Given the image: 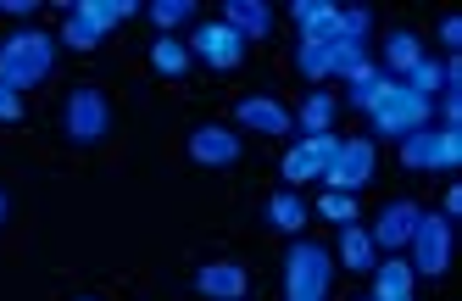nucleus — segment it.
<instances>
[{
	"label": "nucleus",
	"instance_id": "obj_1",
	"mask_svg": "<svg viewBox=\"0 0 462 301\" xmlns=\"http://www.w3.org/2000/svg\"><path fill=\"white\" fill-rule=\"evenodd\" d=\"M56 33H45V28H17V33H6L0 40V84L6 89H34V84H45L51 79V67H56Z\"/></svg>",
	"mask_w": 462,
	"mask_h": 301
},
{
	"label": "nucleus",
	"instance_id": "obj_2",
	"mask_svg": "<svg viewBox=\"0 0 462 301\" xmlns=\"http://www.w3.org/2000/svg\"><path fill=\"white\" fill-rule=\"evenodd\" d=\"M335 285V257L318 240H295L284 251V301H328Z\"/></svg>",
	"mask_w": 462,
	"mask_h": 301
},
{
	"label": "nucleus",
	"instance_id": "obj_3",
	"mask_svg": "<svg viewBox=\"0 0 462 301\" xmlns=\"http://www.w3.org/2000/svg\"><path fill=\"white\" fill-rule=\"evenodd\" d=\"M368 123H374V140H407V134H418V128H435V100L412 95L402 79H395L384 89V100L368 112Z\"/></svg>",
	"mask_w": 462,
	"mask_h": 301
},
{
	"label": "nucleus",
	"instance_id": "obj_4",
	"mask_svg": "<svg viewBox=\"0 0 462 301\" xmlns=\"http://www.w3.org/2000/svg\"><path fill=\"white\" fill-rule=\"evenodd\" d=\"M402 167L407 174H457L462 167V128H418L402 140Z\"/></svg>",
	"mask_w": 462,
	"mask_h": 301
},
{
	"label": "nucleus",
	"instance_id": "obj_5",
	"mask_svg": "<svg viewBox=\"0 0 462 301\" xmlns=\"http://www.w3.org/2000/svg\"><path fill=\"white\" fill-rule=\"evenodd\" d=\"M451 246H457L451 218L418 212V229H412V240H407V268H412V279H440L446 268H451Z\"/></svg>",
	"mask_w": 462,
	"mask_h": 301
},
{
	"label": "nucleus",
	"instance_id": "obj_6",
	"mask_svg": "<svg viewBox=\"0 0 462 301\" xmlns=\"http://www.w3.org/2000/svg\"><path fill=\"white\" fill-rule=\"evenodd\" d=\"M61 128H68L73 146H101L106 134H112V100H106V89L73 84L68 107H61Z\"/></svg>",
	"mask_w": 462,
	"mask_h": 301
},
{
	"label": "nucleus",
	"instance_id": "obj_7",
	"mask_svg": "<svg viewBox=\"0 0 462 301\" xmlns=\"http://www.w3.org/2000/svg\"><path fill=\"white\" fill-rule=\"evenodd\" d=\"M374 174H379V151H374V140H340V151H335V162L323 167V190H340V195H356L362 184H374Z\"/></svg>",
	"mask_w": 462,
	"mask_h": 301
},
{
	"label": "nucleus",
	"instance_id": "obj_8",
	"mask_svg": "<svg viewBox=\"0 0 462 301\" xmlns=\"http://www.w3.org/2000/svg\"><path fill=\"white\" fill-rule=\"evenodd\" d=\"M189 162L207 167V174L235 167L240 162V128H228V123H195L189 128Z\"/></svg>",
	"mask_w": 462,
	"mask_h": 301
},
{
	"label": "nucleus",
	"instance_id": "obj_9",
	"mask_svg": "<svg viewBox=\"0 0 462 301\" xmlns=\"http://www.w3.org/2000/svg\"><path fill=\"white\" fill-rule=\"evenodd\" d=\"M184 45H189V61H207V67H217V73H228V67L245 61V40L235 28H223V23H195V33Z\"/></svg>",
	"mask_w": 462,
	"mask_h": 301
},
{
	"label": "nucleus",
	"instance_id": "obj_10",
	"mask_svg": "<svg viewBox=\"0 0 462 301\" xmlns=\"http://www.w3.org/2000/svg\"><path fill=\"white\" fill-rule=\"evenodd\" d=\"M418 201H384L379 207V218H374V251L379 257H390V251H407V240H412V229H418Z\"/></svg>",
	"mask_w": 462,
	"mask_h": 301
},
{
	"label": "nucleus",
	"instance_id": "obj_11",
	"mask_svg": "<svg viewBox=\"0 0 462 301\" xmlns=\"http://www.w3.org/2000/svg\"><path fill=\"white\" fill-rule=\"evenodd\" d=\"M235 128H251V134H268V140H284V134H295V118L284 100L273 95H245L235 107Z\"/></svg>",
	"mask_w": 462,
	"mask_h": 301
},
{
	"label": "nucleus",
	"instance_id": "obj_12",
	"mask_svg": "<svg viewBox=\"0 0 462 301\" xmlns=\"http://www.w3.org/2000/svg\"><path fill=\"white\" fill-rule=\"evenodd\" d=\"M245 290H251L245 262H201L195 268V296H207V301H245Z\"/></svg>",
	"mask_w": 462,
	"mask_h": 301
},
{
	"label": "nucleus",
	"instance_id": "obj_13",
	"mask_svg": "<svg viewBox=\"0 0 462 301\" xmlns=\"http://www.w3.org/2000/svg\"><path fill=\"white\" fill-rule=\"evenodd\" d=\"M368 301H418V279H412V268L402 251H390L374 262V296Z\"/></svg>",
	"mask_w": 462,
	"mask_h": 301
},
{
	"label": "nucleus",
	"instance_id": "obj_14",
	"mask_svg": "<svg viewBox=\"0 0 462 301\" xmlns=\"http://www.w3.org/2000/svg\"><path fill=\"white\" fill-rule=\"evenodd\" d=\"M290 118H295V134H301V140H312V134H335V123H340V100L328 95V89H307V100H301Z\"/></svg>",
	"mask_w": 462,
	"mask_h": 301
},
{
	"label": "nucleus",
	"instance_id": "obj_15",
	"mask_svg": "<svg viewBox=\"0 0 462 301\" xmlns=\"http://www.w3.org/2000/svg\"><path fill=\"white\" fill-rule=\"evenodd\" d=\"M290 17L301 28V40H318V45L340 40V6H328V0H295Z\"/></svg>",
	"mask_w": 462,
	"mask_h": 301
},
{
	"label": "nucleus",
	"instance_id": "obj_16",
	"mask_svg": "<svg viewBox=\"0 0 462 301\" xmlns=\"http://www.w3.org/2000/svg\"><path fill=\"white\" fill-rule=\"evenodd\" d=\"M217 23L235 28L240 40L251 45V40H268V33H273V6H262V0H228Z\"/></svg>",
	"mask_w": 462,
	"mask_h": 301
},
{
	"label": "nucleus",
	"instance_id": "obj_17",
	"mask_svg": "<svg viewBox=\"0 0 462 301\" xmlns=\"http://www.w3.org/2000/svg\"><path fill=\"white\" fill-rule=\"evenodd\" d=\"M395 79L384 73V67H374V61H362L356 73L346 79V107H356V112H374L379 100H384V89H390Z\"/></svg>",
	"mask_w": 462,
	"mask_h": 301
},
{
	"label": "nucleus",
	"instance_id": "obj_18",
	"mask_svg": "<svg viewBox=\"0 0 462 301\" xmlns=\"http://www.w3.org/2000/svg\"><path fill=\"white\" fill-rule=\"evenodd\" d=\"M335 262L351 268V274H374V262H379L374 234L362 229V223H346V229H340V251H335Z\"/></svg>",
	"mask_w": 462,
	"mask_h": 301
},
{
	"label": "nucleus",
	"instance_id": "obj_19",
	"mask_svg": "<svg viewBox=\"0 0 462 301\" xmlns=\"http://www.w3.org/2000/svg\"><path fill=\"white\" fill-rule=\"evenodd\" d=\"M262 218H268V229H279V234H301L307 218H312V207H307V201L295 195V190H279V195H268Z\"/></svg>",
	"mask_w": 462,
	"mask_h": 301
},
{
	"label": "nucleus",
	"instance_id": "obj_20",
	"mask_svg": "<svg viewBox=\"0 0 462 301\" xmlns=\"http://www.w3.org/2000/svg\"><path fill=\"white\" fill-rule=\"evenodd\" d=\"M423 61V40H418V33L412 28H395V33H384V73L390 79H402V73H412V67Z\"/></svg>",
	"mask_w": 462,
	"mask_h": 301
},
{
	"label": "nucleus",
	"instance_id": "obj_21",
	"mask_svg": "<svg viewBox=\"0 0 462 301\" xmlns=\"http://www.w3.org/2000/svg\"><path fill=\"white\" fill-rule=\"evenodd\" d=\"M151 67L162 79H184L189 73V45H184V33H156L151 40Z\"/></svg>",
	"mask_w": 462,
	"mask_h": 301
},
{
	"label": "nucleus",
	"instance_id": "obj_22",
	"mask_svg": "<svg viewBox=\"0 0 462 301\" xmlns=\"http://www.w3.org/2000/svg\"><path fill=\"white\" fill-rule=\"evenodd\" d=\"M73 12H79L84 23H95L101 33H112L117 23H128L140 6H128V0H73Z\"/></svg>",
	"mask_w": 462,
	"mask_h": 301
},
{
	"label": "nucleus",
	"instance_id": "obj_23",
	"mask_svg": "<svg viewBox=\"0 0 462 301\" xmlns=\"http://www.w3.org/2000/svg\"><path fill=\"white\" fill-rule=\"evenodd\" d=\"M101 40H106V33L95 28V23H84V17L68 6V17H61V33H56V45H68V51L89 56V51H101Z\"/></svg>",
	"mask_w": 462,
	"mask_h": 301
},
{
	"label": "nucleus",
	"instance_id": "obj_24",
	"mask_svg": "<svg viewBox=\"0 0 462 301\" xmlns=\"http://www.w3.org/2000/svg\"><path fill=\"white\" fill-rule=\"evenodd\" d=\"M279 174H284V190H295V184H312L323 167H318V156L307 151V140H295V146L284 151V162H279Z\"/></svg>",
	"mask_w": 462,
	"mask_h": 301
},
{
	"label": "nucleus",
	"instance_id": "obj_25",
	"mask_svg": "<svg viewBox=\"0 0 462 301\" xmlns=\"http://www.w3.org/2000/svg\"><path fill=\"white\" fill-rule=\"evenodd\" d=\"M295 73H301L312 89L328 84V45H318V40H295Z\"/></svg>",
	"mask_w": 462,
	"mask_h": 301
},
{
	"label": "nucleus",
	"instance_id": "obj_26",
	"mask_svg": "<svg viewBox=\"0 0 462 301\" xmlns=\"http://www.w3.org/2000/svg\"><path fill=\"white\" fill-rule=\"evenodd\" d=\"M145 17L156 23V33H179L184 23H195V0H151Z\"/></svg>",
	"mask_w": 462,
	"mask_h": 301
},
{
	"label": "nucleus",
	"instance_id": "obj_27",
	"mask_svg": "<svg viewBox=\"0 0 462 301\" xmlns=\"http://www.w3.org/2000/svg\"><path fill=\"white\" fill-rule=\"evenodd\" d=\"M362 61H368V45H356V40H328V79L346 84Z\"/></svg>",
	"mask_w": 462,
	"mask_h": 301
},
{
	"label": "nucleus",
	"instance_id": "obj_28",
	"mask_svg": "<svg viewBox=\"0 0 462 301\" xmlns=\"http://www.w3.org/2000/svg\"><path fill=\"white\" fill-rule=\"evenodd\" d=\"M318 218H328L335 229H346V223H356L362 212H356V195H340V190H323L318 195Z\"/></svg>",
	"mask_w": 462,
	"mask_h": 301
},
{
	"label": "nucleus",
	"instance_id": "obj_29",
	"mask_svg": "<svg viewBox=\"0 0 462 301\" xmlns=\"http://www.w3.org/2000/svg\"><path fill=\"white\" fill-rule=\"evenodd\" d=\"M368 33H374V12L368 6H340V40L368 45Z\"/></svg>",
	"mask_w": 462,
	"mask_h": 301
},
{
	"label": "nucleus",
	"instance_id": "obj_30",
	"mask_svg": "<svg viewBox=\"0 0 462 301\" xmlns=\"http://www.w3.org/2000/svg\"><path fill=\"white\" fill-rule=\"evenodd\" d=\"M0 123H23V95L0 84Z\"/></svg>",
	"mask_w": 462,
	"mask_h": 301
},
{
	"label": "nucleus",
	"instance_id": "obj_31",
	"mask_svg": "<svg viewBox=\"0 0 462 301\" xmlns=\"http://www.w3.org/2000/svg\"><path fill=\"white\" fill-rule=\"evenodd\" d=\"M440 45L457 56L462 51V17H440Z\"/></svg>",
	"mask_w": 462,
	"mask_h": 301
},
{
	"label": "nucleus",
	"instance_id": "obj_32",
	"mask_svg": "<svg viewBox=\"0 0 462 301\" xmlns=\"http://www.w3.org/2000/svg\"><path fill=\"white\" fill-rule=\"evenodd\" d=\"M440 218H462V184H451V190H446V207H440Z\"/></svg>",
	"mask_w": 462,
	"mask_h": 301
},
{
	"label": "nucleus",
	"instance_id": "obj_33",
	"mask_svg": "<svg viewBox=\"0 0 462 301\" xmlns=\"http://www.w3.org/2000/svg\"><path fill=\"white\" fill-rule=\"evenodd\" d=\"M0 12H6V17H17V23H28V17H34L40 6H34V0H12V6H0Z\"/></svg>",
	"mask_w": 462,
	"mask_h": 301
},
{
	"label": "nucleus",
	"instance_id": "obj_34",
	"mask_svg": "<svg viewBox=\"0 0 462 301\" xmlns=\"http://www.w3.org/2000/svg\"><path fill=\"white\" fill-rule=\"evenodd\" d=\"M12 218V201H6V190H0V223H6Z\"/></svg>",
	"mask_w": 462,
	"mask_h": 301
},
{
	"label": "nucleus",
	"instance_id": "obj_35",
	"mask_svg": "<svg viewBox=\"0 0 462 301\" xmlns=\"http://www.w3.org/2000/svg\"><path fill=\"white\" fill-rule=\"evenodd\" d=\"M73 301H101V296H73Z\"/></svg>",
	"mask_w": 462,
	"mask_h": 301
},
{
	"label": "nucleus",
	"instance_id": "obj_36",
	"mask_svg": "<svg viewBox=\"0 0 462 301\" xmlns=\"http://www.w3.org/2000/svg\"><path fill=\"white\" fill-rule=\"evenodd\" d=\"M356 301H368V296H356Z\"/></svg>",
	"mask_w": 462,
	"mask_h": 301
}]
</instances>
